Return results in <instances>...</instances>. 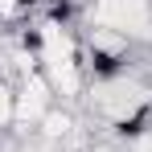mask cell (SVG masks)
<instances>
[{
  "instance_id": "obj_1",
  "label": "cell",
  "mask_w": 152,
  "mask_h": 152,
  "mask_svg": "<svg viewBox=\"0 0 152 152\" xmlns=\"http://www.w3.org/2000/svg\"><path fill=\"white\" fill-rule=\"evenodd\" d=\"M86 17H91V25L127 33V37L136 41V37H144L148 25H152V0H91Z\"/></svg>"
},
{
  "instance_id": "obj_2",
  "label": "cell",
  "mask_w": 152,
  "mask_h": 152,
  "mask_svg": "<svg viewBox=\"0 0 152 152\" xmlns=\"http://www.w3.org/2000/svg\"><path fill=\"white\" fill-rule=\"evenodd\" d=\"M17 124V82L0 78V132Z\"/></svg>"
}]
</instances>
